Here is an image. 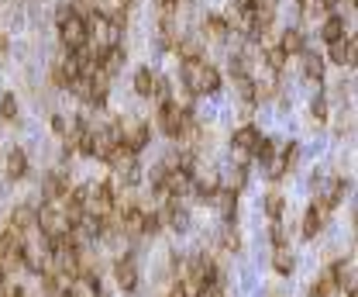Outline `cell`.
Returning a JSON list of instances; mask_svg holds the SVG:
<instances>
[{
	"label": "cell",
	"instance_id": "obj_1",
	"mask_svg": "<svg viewBox=\"0 0 358 297\" xmlns=\"http://www.w3.org/2000/svg\"><path fill=\"white\" fill-rule=\"evenodd\" d=\"M179 77H182V83H186V90L193 97H217L221 94V70L214 63L200 59V56L196 59H182Z\"/></svg>",
	"mask_w": 358,
	"mask_h": 297
},
{
	"label": "cell",
	"instance_id": "obj_2",
	"mask_svg": "<svg viewBox=\"0 0 358 297\" xmlns=\"http://www.w3.org/2000/svg\"><path fill=\"white\" fill-rule=\"evenodd\" d=\"M69 221H66V214H62V207L59 204H42L38 207V232L52 242V239H62V235H69Z\"/></svg>",
	"mask_w": 358,
	"mask_h": 297
},
{
	"label": "cell",
	"instance_id": "obj_3",
	"mask_svg": "<svg viewBox=\"0 0 358 297\" xmlns=\"http://www.w3.org/2000/svg\"><path fill=\"white\" fill-rule=\"evenodd\" d=\"M59 35H62V45H66V52H76V49H83L90 38H87V17L76 10L69 21H62L59 24Z\"/></svg>",
	"mask_w": 358,
	"mask_h": 297
},
{
	"label": "cell",
	"instance_id": "obj_4",
	"mask_svg": "<svg viewBox=\"0 0 358 297\" xmlns=\"http://www.w3.org/2000/svg\"><path fill=\"white\" fill-rule=\"evenodd\" d=\"M114 284L121 287V294H128V297L138 291L142 273H138V263H135L131 256H124V259H117V263H114Z\"/></svg>",
	"mask_w": 358,
	"mask_h": 297
},
{
	"label": "cell",
	"instance_id": "obj_5",
	"mask_svg": "<svg viewBox=\"0 0 358 297\" xmlns=\"http://www.w3.org/2000/svg\"><path fill=\"white\" fill-rule=\"evenodd\" d=\"M66 194H69V173H66V170L45 173V180H42V198H45V204H62Z\"/></svg>",
	"mask_w": 358,
	"mask_h": 297
},
{
	"label": "cell",
	"instance_id": "obj_6",
	"mask_svg": "<svg viewBox=\"0 0 358 297\" xmlns=\"http://www.w3.org/2000/svg\"><path fill=\"white\" fill-rule=\"evenodd\" d=\"M355 35H345L341 42H331V49H327V59L334 63V66H355Z\"/></svg>",
	"mask_w": 358,
	"mask_h": 297
},
{
	"label": "cell",
	"instance_id": "obj_7",
	"mask_svg": "<svg viewBox=\"0 0 358 297\" xmlns=\"http://www.w3.org/2000/svg\"><path fill=\"white\" fill-rule=\"evenodd\" d=\"M10 228L21 232V235L35 232V228H38V207H31V204H17V207L10 211Z\"/></svg>",
	"mask_w": 358,
	"mask_h": 297
},
{
	"label": "cell",
	"instance_id": "obj_8",
	"mask_svg": "<svg viewBox=\"0 0 358 297\" xmlns=\"http://www.w3.org/2000/svg\"><path fill=\"white\" fill-rule=\"evenodd\" d=\"M324 218H327V211H324L321 204H310V207L303 211V225H300L303 239H317V235L324 232Z\"/></svg>",
	"mask_w": 358,
	"mask_h": 297
},
{
	"label": "cell",
	"instance_id": "obj_9",
	"mask_svg": "<svg viewBox=\"0 0 358 297\" xmlns=\"http://www.w3.org/2000/svg\"><path fill=\"white\" fill-rule=\"evenodd\" d=\"M259 138H262V131H259L255 125H241V128H235V131H231V145H235V152H245V156L255 149V142H259Z\"/></svg>",
	"mask_w": 358,
	"mask_h": 297
},
{
	"label": "cell",
	"instance_id": "obj_10",
	"mask_svg": "<svg viewBox=\"0 0 358 297\" xmlns=\"http://www.w3.org/2000/svg\"><path fill=\"white\" fill-rule=\"evenodd\" d=\"M124 63H128V52L117 45V49H107L103 56H100V73L110 80V77H117L121 70H124Z\"/></svg>",
	"mask_w": 358,
	"mask_h": 297
},
{
	"label": "cell",
	"instance_id": "obj_11",
	"mask_svg": "<svg viewBox=\"0 0 358 297\" xmlns=\"http://www.w3.org/2000/svg\"><path fill=\"white\" fill-rule=\"evenodd\" d=\"M155 83H159V77L148 70V66H142L138 73H135V94L142 100H152L155 97Z\"/></svg>",
	"mask_w": 358,
	"mask_h": 297
},
{
	"label": "cell",
	"instance_id": "obj_12",
	"mask_svg": "<svg viewBox=\"0 0 358 297\" xmlns=\"http://www.w3.org/2000/svg\"><path fill=\"white\" fill-rule=\"evenodd\" d=\"M321 38L331 45V42H341L345 38V17L341 14H327L324 24H321Z\"/></svg>",
	"mask_w": 358,
	"mask_h": 297
},
{
	"label": "cell",
	"instance_id": "obj_13",
	"mask_svg": "<svg viewBox=\"0 0 358 297\" xmlns=\"http://www.w3.org/2000/svg\"><path fill=\"white\" fill-rule=\"evenodd\" d=\"M279 49H282L286 56L307 52V38H303V31H300V28H286V31H282V38H279Z\"/></svg>",
	"mask_w": 358,
	"mask_h": 297
},
{
	"label": "cell",
	"instance_id": "obj_14",
	"mask_svg": "<svg viewBox=\"0 0 358 297\" xmlns=\"http://www.w3.org/2000/svg\"><path fill=\"white\" fill-rule=\"evenodd\" d=\"M272 266H275L279 277H293V270H296V256H293V249H289V246L275 249V252H272Z\"/></svg>",
	"mask_w": 358,
	"mask_h": 297
},
{
	"label": "cell",
	"instance_id": "obj_15",
	"mask_svg": "<svg viewBox=\"0 0 358 297\" xmlns=\"http://www.w3.org/2000/svg\"><path fill=\"white\" fill-rule=\"evenodd\" d=\"M324 70H327V63H324V56H314V52H303V77H307V80H314V83H321V80H324Z\"/></svg>",
	"mask_w": 358,
	"mask_h": 297
},
{
	"label": "cell",
	"instance_id": "obj_16",
	"mask_svg": "<svg viewBox=\"0 0 358 297\" xmlns=\"http://www.w3.org/2000/svg\"><path fill=\"white\" fill-rule=\"evenodd\" d=\"M7 177L10 180H24L28 177V156L21 149H10L7 152Z\"/></svg>",
	"mask_w": 358,
	"mask_h": 297
},
{
	"label": "cell",
	"instance_id": "obj_17",
	"mask_svg": "<svg viewBox=\"0 0 358 297\" xmlns=\"http://www.w3.org/2000/svg\"><path fill=\"white\" fill-rule=\"evenodd\" d=\"M262 63L268 66V73H279V70H286L289 56H286L279 45H272V49H266V52H262Z\"/></svg>",
	"mask_w": 358,
	"mask_h": 297
},
{
	"label": "cell",
	"instance_id": "obj_18",
	"mask_svg": "<svg viewBox=\"0 0 358 297\" xmlns=\"http://www.w3.org/2000/svg\"><path fill=\"white\" fill-rule=\"evenodd\" d=\"M207 31H210V38L224 42V38L231 35V24H228V17H217V14H210V17H207Z\"/></svg>",
	"mask_w": 358,
	"mask_h": 297
},
{
	"label": "cell",
	"instance_id": "obj_19",
	"mask_svg": "<svg viewBox=\"0 0 358 297\" xmlns=\"http://www.w3.org/2000/svg\"><path fill=\"white\" fill-rule=\"evenodd\" d=\"M262 207H266V214L272 218V221H279V218H282V211H286V198H282V194H268Z\"/></svg>",
	"mask_w": 358,
	"mask_h": 297
},
{
	"label": "cell",
	"instance_id": "obj_20",
	"mask_svg": "<svg viewBox=\"0 0 358 297\" xmlns=\"http://www.w3.org/2000/svg\"><path fill=\"white\" fill-rule=\"evenodd\" d=\"M221 246H224L228 252H238V249H241V235H238L231 225H224V228H221Z\"/></svg>",
	"mask_w": 358,
	"mask_h": 297
},
{
	"label": "cell",
	"instance_id": "obj_21",
	"mask_svg": "<svg viewBox=\"0 0 358 297\" xmlns=\"http://www.w3.org/2000/svg\"><path fill=\"white\" fill-rule=\"evenodd\" d=\"M0 118H3V121H14V118H17V97H14V94H3V97H0Z\"/></svg>",
	"mask_w": 358,
	"mask_h": 297
},
{
	"label": "cell",
	"instance_id": "obj_22",
	"mask_svg": "<svg viewBox=\"0 0 358 297\" xmlns=\"http://www.w3.org/2000/svg\"><path fill=\"white\" fill-rule=\"evenodd\" d=\"M268 239H272V246H275V249L289 246V235H286V228H282L279 221H272V228H268Z\"/></svg>",
	"mask_w": 358,
	"mask_h": 297
},
{
	"label": "cell",
	"instance_id": "obj_23",
	"mask_svg": "<svg viewBox=\"0 0 358 297\" xmlns=\"http://www.w3.org/2000/svg\"><path fill=\"white\" fill-rule=\"evenodd\" d=\"M310 114L317 121H327V100H324V94H317V97L310 100Z\"/></svg>",
	"mask_w": 358,
	"mask_h": 297
},
{
	"label": "cell",
	"instance_id": "obj_24",
	"mask_svg": "<svg viewBox=\"0 0 358 297\" xmlns=\"http://www.w3.org/2000/svg\"><path fill=\"white\" fill-rule=\"evenodd\" d=\"M66 128H69V118H66V114H52V131H56L59 138H66Z\"/></svg>",
	"mask_w": 358,
	"mask_h": 297
},
{
	"label": "cell",
	"instance_id": "obj_25",
	"mask_svg": "<svg viewBox=\"0 0 358 297\" xmlns=\"http://www.w3.org/2000/svg\"><path fill=\"white\" fill-rule=\"evenodd\" d=\"M321 3H324V10H331V7H341L345 0H321Z\"/></svg>",
	"mask_w": 358,
	"mask_h": 297
},
{
	"label": "cell",
	"instance_id": "obj_26",
	"mask_svg": "<svg viewBox=\"0 0 358 297\" xmlns=\"http://www.w3.org/2000/svg\"><path fill=\"white\" fill-rule=\"evenodd\" d=\"M121 3H124V7H128V3H131V0H121Z\"/></svg>",
	"mask_w": 358,
	"mask_h": 297
}]
</instances>
